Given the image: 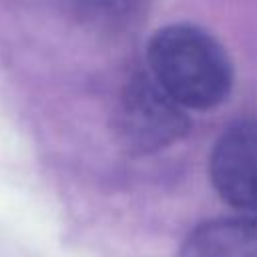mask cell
I'll list each match as a JSON object with an SVG mask.
<instances>
[{
	"instance_id": "6da1fadb",
	"label": "cell",
	"mask_w": 257,
	"mask_h": 257,
	"mask_svg": "<svg viewBox=\"0 0 257 257\" xmlns=\"http://www.w3.org/2000/svg\"><path fill=\"white\" fill-rule=\"evenodd\" d=\"M149 66L157 84L185 110L221 104L233 86V66L221 42L193 24H171L149 42Z\"/></svg>"
},
{
	"instance_id": "7a4b0ae2",
	"label": "cell",
	"mask_w": 257,
	"mask_h": 257,
	"mask_svg": "<svg viewBox=\"0 0 257 257\" xmlns=\"http://www.w3.org/2000/svg\"><path fill=\"white\" fill-rule=\"evenodd\" d=\"M114 128L124 149L147 155L179 141L189 128V116L151 74H137L118 96Z\"/></svg>"
},
{
	"instance_id": "5b68a950",
	"label": "cell",
	"mask_w": 257,
	"mask_h": 257,
	"mask_svg": "<svg viewBox=\"0 0 257 257\" xmlns=\"http://www.w3.org/2000/svg\"><path fill=\"white\" fill-rule=\"evenodd\" d=\"M68 8L96 28H120L145 8L147 0H66Z\"/></svg>"
},
{
	"instance_id": "277c9868",
	"label": "cell",
	"mask_w": 257,
	"mask_h": 257,
	"mask_svg": "<svg viewBox=\"0 0 257 257\" xmlns=\"http://www.w3.org/2000/svg\"><path fill=\"white\" fill-rule=\"evenodd\" d=\"M181 257H257V213L201 223L187 237Z\"/></svg>"
},
{
	"instance_id": "3957f363",
	"label": "cell",
	"mask_w": 257,
	"mask_h": 257,
	"mask_svg": "<svg viewBox=\"0 0 257 257\" xmlns=\"http://www.w3.org/2000/svg\"><path fill=\"white\" fill-rule=\"evenodd\" d=\"M209 175L225 203L257 213V118L235 120L219 135L209 157Z\"/></svg>"
}]
</instances>
